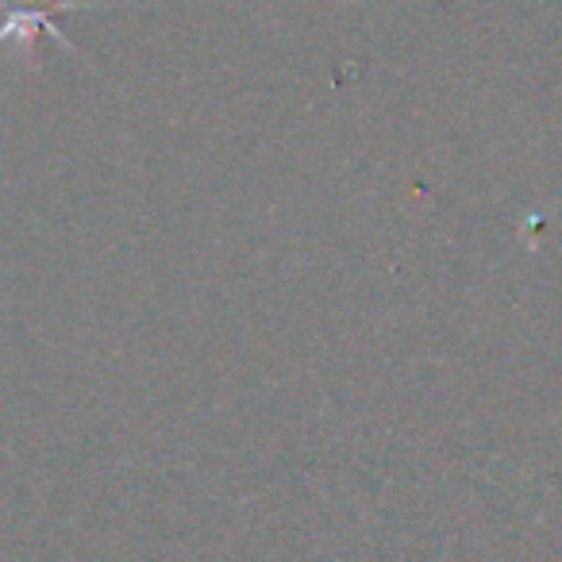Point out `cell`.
I'll return each mask as SVG.
<instances>
[{"instance_id": "1", "label": "cell", "mask_w": 562, "mask_h": 562, "mask_svg": "<svg viewBox=\"0 0 562 562\" xmlns=\"http://www.w3.org/2000/svg\"><path fill=\"white\" fill-rule=\"evenodd\" d=\"M12 12L9 20L0 24V47L4 43H20V47L32 50L35 32H47L50 40L63 50H74V43L66 40V32L55 24L58 12H78V9H112V4H93V0H9Z\"/></svg>"}]
</instances>
